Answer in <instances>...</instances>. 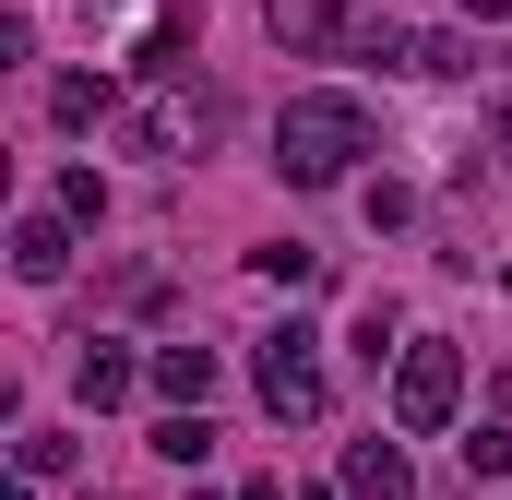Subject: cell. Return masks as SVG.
<instances>
[{
  "label": "cell",
  "mask_w": 512,
  "mask_h": 500,
  "mask_svg": "<svg viewBox=\"0 0 512 500\" xmlns=\"http://www.w3.org/2000/svg\"><path fill=\"white\" fill-rule=\"evenodd\" d=\"M239 500H286V477H251V489H239Z\"/></svg>",
  "instance_id": "22"
},
{
  "label": "cell",
  "mask_w": 512,
  "mask_h": 500,
  "mask_svg": "<svg viewBox=\"0 0 512 500\" xmlns=\"http://www.w3.org/2000/svg\"><path fill=\"white\" fill-rule=\"evenodd\" d=\"M191 500H203V489H191Z\"/></svg>",
  "instance_id": "25"
},
{
  "label": "cell",
  "mask_w": 512,
  "mask_h": 500,
  "mask_svg": "<svg viewBox=\"0 0 512 500\" xmlns=\"http://www.w3.org/2000/svg\"><path fill=\"white\" fill-rule=\"evenodd\" d=\"M72 465H84V441H72V429H24V477H36V489H48V477H72Z\"/></svg>",
  "instance_id": "16"
},
{
  "label": "cell",
  "mask_w": 512,
  "mask_h": 500,
  "mask_svg": "<svg viewBox=\"0 0 512 500\" xmlns=\"http://www.w3.org/2000/svg\"><path fill=\"white\" fill-rule=\"evenodd\" d=\"M12 500H36V477H24V489H12Z\"/></svg>",
  "instance_id": "24"
},
{
  "label": "cell",
  "mask_w": 512,
  "mask_h": 500,
  "mask_svg": "<svg viewBox=\"0 0 512 500\" xmlns=\"http://www.w3.org/2000/svg\"><path fill=\"white\" fill-rule=\"evenodd\" d=\"M393 334H405L393 298H370V310H358V358H370V370H393Z\"/></svg>",
  "instance_id": "18"
},
{
  "label": "cell",
  "mask_w": 512,
  "mask_h": 500,
  "mask_svg": "<svg viewBox=\"0 0 512 500\" xmlns=\"http://www.w3.org/2000/svg\"><path fill=\"white\" fill-rule=\"evenodd\" d=\"M143 358H131V346H108V334H96V346H84V358H72V393H84V405H96V417H108V405H131V393H143Z\"/></svg>",
  "instance_id": "7"
},
{
  "label": "cell",
  "mask_w": 512,
  "mask_h": 500,
  "mask_svg": "<svg viewBox=\"0 0 512 500\" xmlns=\"http://www.w3.org/2000/svg\"><path fill=\"white\" fill-rule=\"evenodd\" d=\"M143 370H155V393H167V405H203V393L227 381V358H215V346H155Z\"/></svg>",
  "instance_id": "8"
},
{
  "label": "cell",
  "mask_w": 512,
  "mask_h": 500,
  "mask_svg": "<svg viewBox=\"0 0 512 500\" xmlns=\"http://www.w3.org/2000/svg\"><path fill=\"white\" fill-rule=\"evenodd\" d=\"M465 24H512V0H465Z\"/></svg>",
  "instance_id": "21"
},
{
  "label": "cell",
  "mask_w": 512,
  "mask_h": 500,
  "mask_svg": "<svg viewBox=\"0 0 512 500\" xmlns=\"http://www.w3.org/2000/svg\"><path fill=\"white\" fill-rule=\"evenodd\" d=\"M417 84H453V72H477V36H453V24H417V60H405Z\"/></svg>",
  "instance_id": "13"
},
{
  "label": "cell",
  "mask_w": 512,
  "mask_h": 500,
  "mask_svg": "<svg viewBox=\"0 0 512 500\" xmlns=\"http://www.w3.org/2000/svg\"><path fill=\"white\" fill-rule=\"evenodd\" d=\"M60 215H72V227H108V179H96V167H60Z\"/></svg>",
  "instance_id": "17"
},
{
  "label": "cell",
  "mask_w": 512,
  "mask_h": 500,
  "mask_svg": "<svg viewBox=\"0 0 512 500\" xmlns=\"http://www.w3.org/2000/svg\"><path fill=\"white\" fill-rule=\"evenodd\" d=\"M131 72H143V84H167V72H191V12H155V24L131 36Z\"/></svg>",
  "instance_id": "11"
},
{
  "label": "cell",
  "mask_w": 512,
  "mask_h": 500,
  "mask_svg": "<svg viewBox=\"0 0 512 500\" xmlns=\"http://www.w3.org/2000/svg\"><path fill=\"white\" fill-rule=\"evenodd\" d=\"M405 441H346V500H405Z\"/></svg>",
  "instance_id": "9"
},
{
  "label": "cell",
  "mask_w": 512,
  "mask_h": 500,
  "mask_svg": "<svg viewBox=\"0 0 512 500\" xmlns=\"http://www.w3.org/2000/svg\"><path fill=\"white\" fill-rule=\"evenodd\" d=\"M346 60H382V72H405V60H417V24H393V12H358V24H346Z\"/></svg>",
  "instance_id": "12"
},
{
  "label": "cell",
  "mask_w": 512,
  "mask_h": 500,
  "mask_svg": "<svg viewBox=\"0 0 512 500\" xmlns=\"http://www.w3.org/2000/svg\"><path fill=\"white\" fill-rule=\"evenodd\" d=\"M262 24H274V48H286V60H322V48H346L358 0H262Z\"/></svg>",
  "instance_id": "5"
},
{
  "label": "cell",
  "mask_w": 512,
  "mask_h": 500,
  "mask_svg": "<svg viewBox=\"0 0 512 500\" xmlns=\"http://www.w3.org/2000/svg\"><path fill=\"white\" fill-rule=\"evenodd\" d=\"M489 131H501V155H512V108H501V120H489Z\"/></svg>",
  "instance_id": "23"
},
{
  "label": "cell",
  "mask_w": 512,
  "mask_h": 500,
  "mask_svg": "<svg viewBox=\"0 0 512 500\" xmlns=\"http://www.w3.org/2000/svg\"><path fill=\"white\" fill-rule=\"evenodd\" d=\"M12 274H24V286H60V274H72V215H60V203L12 215Z\"/></svg>",
  "instance_id": "6"
},
{
  "label": "cell",
  "mask_w": 512,
  "mask_h": 500,
  "mask_svg": "<svg viewBox=\"0 0 512 500\" xmlns=\"http://www.w3.org/2000/svg\"><path fill=\"white\" fill-rule=\"evenodd\" d=\"M453 417H465V346H453V334L393 346V429L429 441V429H453Z\"/></svg>",
  "instance_id": "3"
},
{
  "label": "cell",
  "mask_w": 512,
  "mask_h": 500,
  "mask_svg": "<svg viewBox=\"0 0 512 500\" xmlns=\"http://www.w3.org/2000/svg\"><path fill=\"white\" fill-rule=\"evenodd\" d=\"M131 143H143V155H167V167H203V155L227 143V96H215V84H191V72H167V84H143Z\"/></svg>",
  "instance_id": "2"
},
{
  "label": "cell",
  "mask_w": 512,
  "mask_h": 500,
  "mask_svg": "<svg viewBox=\"0 0 512 500\" xmlns=\"http://www.w3.org/2000/svg\"><path fill=\"white\" fill-rule=\"evenodd\" d=\"M322 334L310 322H286V334H262V358H251V381H262V417H286V429H310L334 393H322V358H310Z\"/></svg>",
  "instance_id": "4"
},
{
  "label": "cell",
  "mask_w": 512,
  "mask_h": 500,
  "mask_svg": "<svg viewBox=\"0 0 512 500\" xmlns=\"http://www.w3.org/2000/svg\"><path fill=\"white\" fill-rule=\"evenodd\" d=\"M358 203H370V227H405V215H417V191H405V179H370Z\"/></svg>",
  "instance_id": "20"
},
{
  "label": "cell",
  "mask_w": 512,
  "mask_h": 500,
  "mask_svg": "<svg viewBox=\"0 0 512 500\" xmlns=\"http://www.w3.org/2000/svg\"><path fill=\"white\" fill-rule=\"evenodd\" d=\"M465 477H512V429H465Z\"/></svg>",
  "instance_id": "19"
},
{
  "label": "cell",
  "mask_w": 512,
  "mask_h": 500,
  "mask_svg": "<svg viewBox=\"0 0 512 500\" xmlns=\"http://www.w3.org/2000/svg\"><path fill=\"white\" fill-rule=\"evenodd\" d=\"M251 274H262V286H322V250H310V239H262Z\"/></svg>",
  "instance_id": "14"
},
{
  "label": "cell",
  "mask_w": 512,
  "mask_h": 500,
  "mask_svg": "<svg viewBox=\"0 0 512 500\" xmlns=\"http://www.w3.org/2000/svg\"><path fill=\"white\" fill-rule=\"evenodd\" d=\"M370 143H382L370 108H358V96H334V84H310V96H286V108H274V167H286V191H334Z\"/></svg>",
  "instance_id": "1"
},
{
  "label": "cell",
  "mask_w": 512,
  "mask_h": 500,
  "mask_svg": "<svg viewBox=\"0 0 512 500\" xmlns=\"http://www.w3.org/2000/svg\"><path fill=\"white\" fill-rule=\"evenodd\" d=\"M48 120H60V131L120 120V84H108V72H60V84H48Z\"/></svg>",
  "instance_id": "10"
},
{
  "label": "cell",
  "mask_w": 512,
  "mask_h": 500,
  "mask_svg": "<svg viewBox=\"0 0 512 500\" xmlns=\"http://www.w3.org/2000/svg\"><path fill=\"white\" fill-rule=\"evenodd\" d=\"M155 453H167V465H203V453H215L203 405H167V417H155Z\"/></svg>",
  "instance_id": "15"
}]
</instances>
